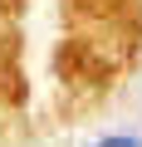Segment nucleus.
Wrapping results in <instances>:
<instances>
[{"mask_svg":"<svg viewBox=\"0 0 142 147\" xmlns=\"http://www.w3.org/2000/svg\"><path fill=\"white\" fill-rule=\"evenodd\" d=\"M98 147H142L137 137H108V142H98Z\"/></svg>","mask_w":142,"mask_h":147,"instance_id":"obj_1","label":"nucleus"}]
</instances>
